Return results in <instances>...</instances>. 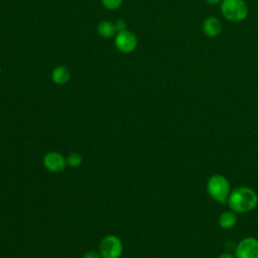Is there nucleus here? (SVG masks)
Masks as SVG:
<instances>
[{
    "label": "nucleus",
    "instance_id": "1",
    "mask_svg": "<svg viewBox=\"0 0 258 258\" xmlns=\"http://www.w3.org/2000/svg\"><path fill=\"white\" fill-rule=\"evenodd\" d=\"M227 203L230 210L235 213H249L257 207L258 195L249 186H239L230 192Z\"/></svg>",
    "mask_w": 258,
    "mask_h": 258
},
{
    "label": "nucleus",
    "instance_id": "2",
    "mask_svg": "<svg viewBox=\"0 0 258 258\" xmlns=\"http://www.w3.org/2000/svg\"><path fill=\"white\" fill-rule=\"evenodd\" d=\"M207 192L212 200L225 204L231 192V185L228 178L222 174H214L207 181Z\"/></svg>",
    "mask_w": 258,
    "mask_h": 258
},
{
    "label": "nucleus",
    "instance_id": "3",
    "mask_svg": "<svg viewBox=\"0 0 258 258\" xmlns=\"http://www.w3.org/2000/svg\"><path fill=\"white\" fill-rule=\"evenodd\" d=\"M221 13L229 21L240 22L247 18L249 7L245 0H223Z\"/></svg>",
    "mask_w": 258,
    "mask_h": 258
},
{
    "label": "nucleus",
    "instance_id": "4",
    "mask_svg": "<svg viewBox=\"0 0 258 258\" xmlns=\"http://www.w3.org/2000/svg\"><path fill=\"white\" fill-rule=\"evenodd\" d=\"M122 242L117 236L108 235L104 237L99 246V253L102 258H119L122 254Z\"/></svg>",
    "mask_w": 258,
    "mask_h": 258
},
{
    "label": "nucleus",
    "instance_id": "5",
    "mask_svg": "<svg viewBox=\"0 0 258 258\" xmlns=\"http://www.w3.org/2000/svg\"><path fill=\"white\" fill-rule=\"evenodd\" d=\"M235 258H258V239L254 237L242 239L236 246Z\"/></svg>",
    "mask_w": 258,
    "mask_h": 258
},
{
    "label": "nucleus",
    "instance_id": "6",
    "mask_svg": "<svg viewBox=\"0 0 258 258\" xmlns=\"http://www.w3.org/2000/svg\"><path fill=\"white\" fill-rule=\"evenodd\" d=\"M43 165L50 172L56 173V172L62 171L68 165V163H67V158H64L60 153L55 151H50L44 155Z\"/></svg>",
    "mask_w": 258,
    "mask_h": 258
},
{
    "label": "nucleus",
    "instance_id": "7",
    "mask_svg": "<svg viewBox=\"0 0 258 258\" xmlns=\"http://www.w3.org/2000/svg\"><path fill=\"white\" fill-rule=\"evenodd\" d=\"M115 44L119 50L123 52H131L137 45V39L136 36L130 31L123 30L117 34L115 38Z\"/></svg>",
    "mask_w": 258,
    "mask_h": 258
},
{
    "label": "nucleus",
    "instance_id": "8",
    "mask_svg": "<svg viewBox=\"0 0 258 258\" xmlns=\"http://www.w3.org/2000/svg\"><path fill=\"white\" fill-rule=\"evenodd\" d=\"M203 31L208 37H217L222 31V23L219 18L215 16L207 17L202 24Z\"/></svg>",
    "mask_w": 258,
    "mask_h": 258
},
{
    "label": "nucleus",
    "instance_id": "9",
    "mask_svg": "<svg viewBox=\"0 0 258 258\" xmlns=\"http://www.w3.org/2000/svg\"><path fill=\"white\" fill-rule=\"evenodd\" d=\"M237 213L232 210L224 211L218 218V224L223 230H231L237 224Z\"/></svg>",
    "mask_w": 258,
    "mask_h": 258
},
{
    "label": "nucleus",
    "instance_id": "10",
    "mask_svg": "<svg viewBox=\"0 0 258 258\" xmlns=\"http://www.w3.org/2000/svg\"><path fill=\"white\" fill-rule=\"evenodd\" d=\"M70 72L69 70L63 67V66H59L57 68H55L52 72V81L57 84V85H62L64 83H67L70 79Z\"/></svg>",
    "mask_w": 258,
    "mask_h": 258
},
{
    "label": "nucleus",
    "instance_id": "11",
    "mask_svg": "<svg viewBox=\"0 0 258 258\" xmlns=\"http://www.w3.org/2000/svg\"><path fill=\"white\" fill-rule=\"evenodd\" d=\"M116 30L117 29H116L115 24H113L112 22H108V21H104V22L100 23L98 26L99 34L104 37H111L112 35L115 34Z\"/></svg>",
    "mask_w": 258,
    "mask_h": 258
},
{
    "label": "nucleus",
    "instance_id": "12",
    "mask_svg": "<svg viewBox=\"0 0 258 258\" xmlns=\"http://www.w3.org/2000/svg\"><path fill=\"white\" fill-rule=\"evenodd\" d=\"M82 162H83V157L80 153L73 152L67 157V163L72 167H78L82 164Z\"/></svg>",
    "mask_w": 258,
    "mask_h": 258
},
{
    "label": "nucleus",
    "instance_id": "13",
    "mask_svg": "<svg viewBox=\"0 0 258 258\" xmlns=\"http://www.w3.org/2000/svg\"><path fill=\"white\" fill-rule=\"evenodd\" d=\"M103 4L109 9H116L120 6L122 0H102Z\"/></svg>",
    "mask_w": 258,
    "mask_h": 258
},
{
    "label": "nucleus",
    "instance_id": "14",
    "mask_svg": "<svg viewBox=\"0 0 258 258\" xmlns=\"http://www.w3.org/2000/svg\"><path fill=\"white\" fill-rule=\"evenodd\" d=\"M83 258H102L101 254L96 251H89L87 252Z\"/></svg>",
    "mask_w": 258,
    "mask_h": 258
},
{
    "label": "nucleus",
    "instance_id": "15",
    "mask_svg": "<svg viewBox=\"0 0 258 258\" xmlns=\"http://www.w3.org/2000/svg\"><path fill=\"white\" fill-rule=\"evenodd\" d=\"M115 26H116V29L119 30V31H123L125 30V27H126V22L122 19H119L116 21L115 23Z\"/></svg>",
    "mask_w": 258,
    "mask_h": 258
},
{
    "label": "nucleus",
    "instance_id": "16",
    "mask_svg": "<svg viewBox=\"0 0 258 258\" xmlns=\"http://www.w3.org/2000/svg\"><path fill=\"white\" fill-rule=\"evenodd\" d=\"M217 258H235V255L229 252H224V253H221Z\"/></svg>",
    "mask_w": 258,
    "mask_h": 258
},
{
    "label": "nucleus",
    "instance_id": "17",
    "mask_svg": "<svg viewBox=\"0 0 258 258\" xmlns=\"http://www.w3.org/2000/svg\"><path fill=\"white\" fill-rule=\"evenodd\" d=\"M208 4H210V5H217V4H221V2L223 1V0H205Z\"/></svg>",
    "mask_w": 258,
    "mask_h": 258
},
{
    "label": "nucleus",
    "instance_id": "18",
    "mask_svg": "<svg viewBox=\"0 0 258 258\" xmlns=\"http://www.w3.org/2000/svg\"><path fill=\"white\" fill-rule=\"evenodd\" d=\"M0 73H1V69H0Z\"/></svg>",
    "mask_w": 258,
    "mask_h": 258
}]
</instances>
